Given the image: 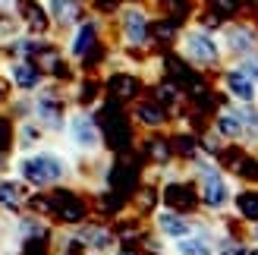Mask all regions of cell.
I'll return each instance as SVG.
<instances>
[{"label":"cell","mask_w":258,"mask_h":255,"mask_svg":"<svg viewBox=\"0 0 258 255\" xmlns=\"http://www.w3.org/2000/svg\"><path fill=\"white\" fill-rule=\"evenodd\" d=\"M19 173L22 180H29L32 186H47V183H57L67 176V161L50 155V151H38V155L25 158L19 164Z\"/></svg>","instance_id":"cell-1"},{"label":"cell","mask_w":258,"mask_h":255,"mask_svg":"<svg viewBox=\"0 0 258 255\" xmlns=\"http://www.w3.org/2000/svg\"><path fill=\"white\" fill-rule=\"evenodd\" d=\"M199 176H202V202L211 211H224L233 202V189H230L227 176L208 161H199Z\"/></svg>","instance_id":"cell-2"},{"label":"cell","mask_w":258,"mask_h":255,"mask_svg":"<svg viewBox=\"0 0 258 255\" xmlns=\"http://www.w3.org/2000/svg\"><path fill=\"white\" fill-rule=\"evenodd\" d=\"M183 47H186V57L192 63H217L221 60V44L208 32H189Z\"/></svg>","instance_id":"cell-3"},{"label":"cell","mask_w":258,"mask_h":255,"mask_svg":"<svg viewBox=\"0 0 258 255\" xmlns=\"http://www.w3.org/2000/svg\"><path fill=\"white\" fill-rule=\"evenodd\" d=\"M70 139H73V145L82 148V151H98V145H101L95 120L88 117V113H73L70 117Z\"/></svg>","instance_id":"cell-4"},{"label":"cell","mask_w":258,"mask_h":255,"mask_svg":"<svg viewBox=\"0 0 258 255\" xmlns=\"http://www.w3.org/2000/svg\"><path fill=\"white\" fill-rule=\"evenodd\" d=\"M224 85H227V92H230V98H233L236 104H255V101H258V85H255L239 67L227 73Z\"/></svg>","instance_id":"cell-5"},{"label":"cell","mask_w":258,"mask_h":255,"mask_svg":"<svg viewBox=\"0 0 258 255\" xmlns=\"http://www.w3.org/2000/svg\"><path fill=\"white\" fill-rule=\"evenodd\" d=\"M158 230L170 239H183V236L192 233V224L186 218H179V214H173V211H161L158 214Z\"/></svg>","instance_id":"cell-6"},{"label":"cell","mask_w":258,"mask_h":255,"mask_svg":"<svg viewBox=\"0 0 258 255\" xmlns=\"http://www.w3.org/2000/svg\"><path fill=\"white\" fill-rule=\"evenodd\" d=\"M217 133L227 136V139H242V136H246V120H242L239 107L224 110L221 117H217Z\"/></svg>","instance_id":"cell-7"},{"label":"cell","mask_w":258,"mask_h":255,"mask_svg":"<svg viewBox=\"0 0 258 255\" xmlns=\"http://www.w3.org/2000/svg\"><path fill=\"white\" fill-rule=\"evenodd\" d=\"M123 29H126V41L129 44H145L148 22H145V16H142L139 10H129L126 16H123Z\"/></svg>","instance_id":"cell-8"},{"label":"cell","mask_w":258,"mask_h":255,"mask_svg":"<svg viewBox=\"0 0 258 255\" xmlns=\"http://www.w3.org/2000/svg\"><path fill=\"white\" fill-rule=\"evenodd\" d=\"M227 41H230V50H236V54H242V57H249V54H255L258 50V38H255V32L252 29H230L227 32Z\"/></svg>","instance_id":"cell-9"},{"label":"cell","mask_w":258,"mask_h":255,"mask_svg":"<svg viewBox=\"0 0 258 255\" xmlns=\"http://www.w3.org/2000/svg\"><path fill=\"white\" fill-rule=\"evenodd\" d=\"M176 255H214V246H211L208 236L189 233L183 239H176Z\"/></svg>","instance_id":"cell-10"},{"label":"cell","mask_w":258,"mask_h":255,"mask_svg":"<svg viewBox=\"0 0 258 255\" xmlns=\"http://www.w3.org/2000/svg\"><path fill=\"white\" fill-rule=\"evenodd\" d=\"M10 76H13V82H16L19 88H35L38 82H41V73H38L32 63H13Z\"/></svg>","instance_id":"cell-11"},{"label":"cell","mask_w":258,"mask_h":255,"mask_svg":"<svg viewBox=\"0 0 258 255\" xmlns=\"http://www.w3.org/2000/svg\"><path fill=\"white\" fill-rule=\"evenodd\" d=\"M50 13H54L57 22H73L79 16V4L76 0H50Z\"/></svg>","instance_id":"cell-12"},{"label":"cell","mask_w":258,"mask_h":255,"mask_svg":"<svg viewBox=\"0 0 258 255\" xmlns=\"http://www.w3.org/2000/svg\"><path fill=\"white\" fill-rule=\"evenodd\" d=\"M92 44H95V25H92V22H85L82 29H79V35H76V41H73V54H76V57H82Z\"/></svg>","instance_id":"cell-13"},{"label":"cell","mask_w":258,"mask_h":255,"mask_svg":"<svg viewBox=\"0 0 258 255\" xmlns=\"http://www.w3.org/2000/svg\"><path fill=\"white\" fill-rule=\"evenodd\" d=\"M0 202L10 208H16L19 205V189L16 186H10V183H0Z\"/></svg>","instance_id":"cell-14"},{"label":"cell","mask_w":258,"mask_h":255,"mask_svg":"<svg viewBox=\"0 0 258 255\" xmlns=\"http://www.w3.org/2000/svg\"><path fill=\"white\" fill-rule=\"evenodd\" d=\"M239 70L258 85V57H252V54H249V57H242V60H239Z\"/></svg>","instance_id":"cell-15"},{"label":"cell","mask_w":258,"mask_h":255,"mask_svg":"<svg viewBox=\"0 0 258 255\" xmlns=\"http://www.w3.org/2000/svg\"><path fill=\"white\" fill-rule=\"evenodd\" d=\"M252 239H255V246H258V221L252 224Z\"/></svg>","instance_id":"cell-16"},{"label":"cell","mask_w":258,"mask_h":255,"mask_svg":"<svg viewBox=\"0 0 258 255\" xmlns=\"http://www.w3.org/2000/svg\"><path fill=\"white\" fill-rule=\"evenodd\" d=\"M252 255H258V249H255V252H252Z\"/></svg>","instance_id":"cell-17"}]
</instances>
